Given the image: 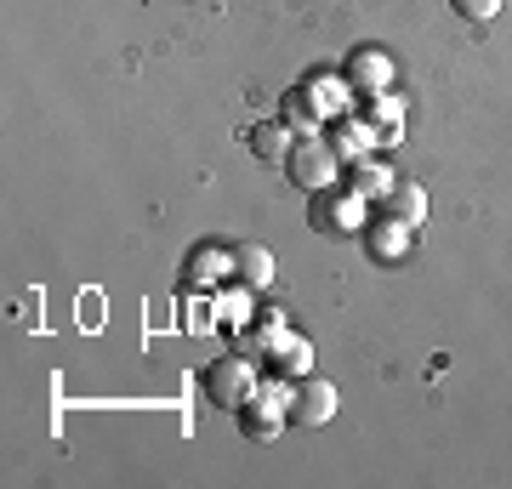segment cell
<instances>
[{"label": "cell", "mask_w": 512, "mask_h": 489, "mask_svg": "<svg viewBox=\"0 0 512 489\" xmlns=\"http://www.w3.org/2000/svg\"><path fill=\"white\" fill-rule=\"evenodd\" d=\"M291 393H296V387H291ZM291 393H285V376L256 381V393L245 399V410H239V427H245V438L268 444V438L285 433V421H291Z\"/></svg>", "instance_id": "obj_1"}, {"label": "cell", "mask_w": 512, "mask_h": 489, "mask_svg": "<svg viewBox=\"0 0 512 489\" xmlns=\"http://www.w3.org/2000/svg\"><path fill=\"white\" fill-rule=\"evenodd\" d=\"M365 205L348 182H330L308 200V228L313 234H365Z\"/></svg>", "instance_id": "obj_2"}, {"label": "cell", "mask_w": 512, "mask_h": 489, "mask_svg": "<svg viewBox=\"0 0 512 489\" xmlns=\"http://www.w3.org/2000/svg\"><path fill=\"white\" fill-rule=\"evenodd\" d=\"M285 171H291V182H302L308 194H319L330 182H342V154L330 148V137H296Z\"/></svg>", "instance_id": "obj_3"}, {"label": "cell", "mask_w": 512, "mask_h": 489, "mask_svg": "<svg viewBox=\"0 0 512 489\" xmlns=\"http://www.w3.org/2000/svg\"><path fill=\"white\" fill-rule=\"evenodd\" d=\"M256 393V359L234 353V359H217L205 364V399L217 404V410H245V399Z\"/></svg>", "instance_id": "obj_4"}, {"label": "cell", "mask_w": 512, "mask_h": 489, "mask_svg": "<svg viewBox=\"0 0 512 489\" xmlns=\"http://www.w3.org/2000/svg\"><path fill=\"white\" fill-rule=\"evenodd\" d=\"M342 74H348V86L359 91V97H382V91H393V57L376 52V46H353L348 63H342Z\"/></svg>", "instance_id": "obj_5"}, {"label": "cell", "mask_w": 512, "mask_h": 489, "mask_svg": "<svg viewBox=\"0 0 512 489\" xmlns=\"http://www.w3.org/2000/svg\"><path fill=\"white\" fill-rule=\"evenodd\" d=\"M336 387H330L325 376H302L291 393V427H325L330 416H336Z\"/></svg>", "instance_id": "obj_6"}, {"label": "cell", "mask_w": 512, "mask_h": 489, "mask_svg": "<svg viewBox=\"0 0 512 489\" xmlns=\"http://www.w3.org/2000/svg\"><path fill=\"white\" fill-rule=\"evenodd\" d=\"M302 91L313 97V109H319V120H325V126H330V120H342V114H348V103H353V86H348V74H342V69H336V74L313 69L308 80H302Z\"/></svg>", "instance_id": "obj_7"}, {"label": "cell", "mask_w": 512, "mask_h": 489, "mask_svg": "<svg viewBox=\"0 0 512 489\" xmlns=\"http://www.w3.org/2000/svg\"><path fill=\"white\" fill-rule=\"evenodd\" d=\"M268 370L285 376V381L313 376V342H308V336H296V330H279L274 347H268Z\"/></svg>", "instance_id": "obj_8"}, {"label": "cell", "mask_w": 512, "mask_h": 489, "mask_svg": "<svg viewBox=\"0 0 512 489\" xmlns=\"http://www.w3.org/2000/svg\"><path fill=\"white\" fill-rule=\"evenodd\" d=\"M365 256L370 262H404L410 256V239H416V228H404V222L382 217V222H365Z\"/></svg>", "instance_id": "obj_9"}, {"label": "cell", "mask_w": 512, "mask_h": 489, "mask_svg": "<svg viewBox=\"0 0 512 489\" xmlns=\"http://www.w3.org/2000/svg\"><path fill=\"white\" fill-rule=\"evenodd\" d=\"M183 273H188V285L217 290V285H228V279H234V251H222V245H194V251H188V262H183Z\"/></svg>", "instance_id": "obj_10"}, {"label": "cell", "mask_w": 512, "mask_h": 489, "mask_svg": "<svg viewBox=\"0 0 512 489\" xmlns=\"http://www.w3.org/2000/svg\"><path fill=\"white\" fill-rule=\"evenodd\" d=\"M376 126L370 120H353V114H342V120H330V148L342 154V165H353V160H365V154H376Z\"/></svg>", "instance_id": "obj_11"}, {"label": "cell", "mask_w": 512, "mask_h": 489, "mask_svg": "<svg viewBox=\"0 0 512 489\" xmlns=\"http://www.w3.org/2000/svg\"><path fill=\"white\" fill-rule=\"evenodd\" d=\"M234 279L245 290H268L274 285V251H268V245H251V239L234 245Z\"/></svg>", "instance_id": "obj_12"}, {"label": "cell", "mask_w": 512, "mask_h": 489, "mask_svg": "<svg viewBox=\"0 0 512 489\" xmlns=\"http://www.w3.org/2000/svg\"><path fill=\"white\" fill-rule=\"evenodd\" d=\"M342 177H348V188L359 194V200H376V205H382L387 194H393V182H399L387 165L370 160V154H365V160H353V165H342Z\"/></svg>", "instance_id": "obj_13"}, {"label": "cell", "mask_w": 512, "mask_h": 489, "mask_svg": "<svg viewBox=\"0 0 512 489\" xmlns=\"http://www.w3.org/2000/svg\"><path fill=\"white\" fill-rule=\"evenodd\" d=\"M245 143H251V154L262 165H285V160H291L296 131L285 126V120H262V126H251V137H245Z\"/></svg>", "instance_id": "obj_14"}, {"label": "cell", "mask_w": 512, "mask_h": 489, "mask_svg": "<svg viewBox=\"0 0 512 489\" xmlns=\"http://www.w3.org/2000/svg\"><path fill=\"white\" fill-rule=\"evenodd\" d=\"M382 217L404 222V228H427V194H421V182H393V194L382 200Z\"/></svg>", "instance_id": "obj_15"}, {"label": "cell", "mask_w": 512, "mask_h": 489, "mask_svg": "<svg viewBox=\"0 0 512 489\" xmlns=\"http://www.w3.org/2000/svg\"><path fill=\"white\" fill-rule=\"evenodd\" d=\"M279 120H285L296 137H319V131H325V120H319V109H313V97L302 86L285 91V114H279Z\"/></svg>", "instance_id": "obj_16"}, {"label": "cell", "mask_w": 512, "mask_h": 489, "mask_svg": "<svg viewBox=\"0 0 512 489\" xmlns=\"http://www.w3.org/2000/svg\"><path fill=\"white\" fill-rule=\"evenodd\" d=\"M370 126H376L382 143H404V109H399V97H393V91L370 97Z\"/></svg>", "instance_id": "obj_17"}, {"label": "cell", "mask_w": 512, "mask_h": 489, "mask_svg": "<svg viewBox=\"0 0 512 489\" xmlns=\"http://www.w3.org/2000/svg\"><path fill=\"white\" fill-rule=\"evenodd\" d=\"M450 6H456L467 23H490L495 12H501V0H450Z\"/></svg>", "instance_id": "obj_18"}]
</instances>
